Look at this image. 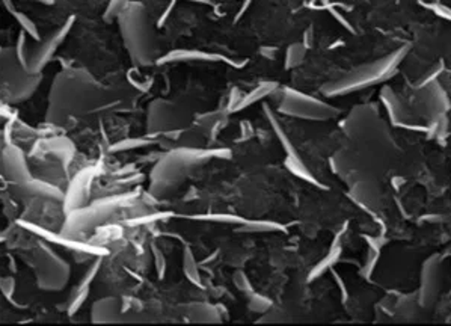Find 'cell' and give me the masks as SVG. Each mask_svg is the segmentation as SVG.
<instances>
[{
	"instance_id": "cell-1",
	"label": "cell",
	"mask_w": 451,
	"mask_h": 326,
	"mask_svg": "<svg viewBox=\"0 0 451 326\" xmlns=\"http://www.w3.org/2000/svg\"><path fill=\"white\" fill-rule=\"evenodd\" d=\"M108 98V89L86 70L65 68L56 74L50 88L46 121L59 126L73 116L103 108Z\"/></svg>"
},
{
	"instance_id": "cell-2",
	"label": "cell",
	"mask_w": 451,
	"mask_h": 326,
	"mask_svg": "<svg viewBox=\"0 0 451 326\" xmlns=\"http://www.w3.org/2000/svg\"><path fill=\"white\" fill-rule=\"evenodd\" d=\"M231 151L227 148H178L172 150L158 161L150 174V193L162 198L174 192L188 177L192 169L206 165L211 159L230 158Z\"/></svg>"
},
{
	"instance_id": "cell-3",
	"label": "cell",
	"mask_w": 451,
	"mask_h": 326,
	"mask_svg": "<svg viewBox=\"0 0 451 326\" xmlns=\"http://www.w3.org/2000/svg\"><path fill=\"white\" fill-rule=\"evenodd\" d=\"M116 21L131 62L138 67L154 65L158 59V46L143 4L130 2Z\"/></svg>"
},
{
	"instance_id": "cell-4",
	"label": "cell",
	"mask_w": 451,
	"mask_h": 326,
	"mask_svg": "<svg viewBox=\"0 0 451 326\" xmlns=\"http://www.w3.org/2000/svg\"><path fill=\"white\" fill-rule=\"evenodd\" d=\"M405 54L406 49H399L388 56L363 65V67L350 71L349 74L341 77V79L326 83L322 88V93L326 97L346 96L387 81L388 77L392 76L395 68L399 67L400 61L405 58Z\"/></svg>"
},
{
	"instance_id": "cell-5",
	"label": "cell",
	"mask_w": 451,
	"mask_h": 326,
	"mask_svg": "<svg viewBox=\"0 0 451 326\" xmlns=\"http://www.w3.org/2000/svg\"><path fill=\"white\" fill-rule=\"evenodd\" d=\"M136 198V193H121L115 195V197L98 200L82 208H77V210H73L67 215V219H65L61 233L65 234V236L76 238L77 234L89 231L106 223V220L112 218L119 208L131 201H135Z\"/></svg>"
},
{
	"instance_id": "cell-6",
	"label": "cell",
	"mask_w": 451,
	"mask_h": 326,
	"mask_svg": "<svg viewBox=\"0 0 451 326\" xmlns=\"http://www.w3.org/2000/svg\"><path fill=\"white\" fill-rule=\"evenodd\" d=\"M32 268L36 287L43 292H61L70 281V265L43 239L34 248Z\"/></svg>"
},
{
	"instance_id": "cell-7",
	"label": "cell",
	"mask_w": 451,
	"mask_h": 326,
	"mask_svg": "<svg viewBox=\"0 0 451 326\" xmlns=\"http://www.w3.org/2000/svg\"><path fill=\"white\" fill-rule=\"evenodd\" d=\"M0 83L5 85L11 103H20L34 96L41 83V74L26 71L17 59L16 49L8 47L0 51Z\"/></svg>"
},
{
	"instance_id": "cell-8",
	"label": "cell",
	"mask_w": 451,
	"mask_h": 326,
	"mask_svg": "<svg viewBox=\"0 0 451 326\" xmlns=\"http://www.w3.org/2000/svg\"><path fill=\"white\" fill-rule=\"evenodd\" d=\"M278 112L300 120L325 121L334 118L338 109L322 100L299 93L293 88H284L280 103H278Z\"/></svg>"
},
{
	"instance_id": "cell-9",
	"label": "cell",
	"mask_w": 451,
	"mask_h": 326,
	"mask_svg": "<svg viewBox=\"0 0 451 326\" xmlns=\"http://www.w3.org/2000/svg\"><path fill=\"white\" fill-rule=\"evenodd\" d=\"M191 124V113L176 101L153 100L147 111V132L150 135L172 133Z\"/></svg>"
},
{
	"instance_id": "cell-10",
	"label": "cell",
	"mask_w": 451,
	"mask_h": 326,
	"mask_svg": "<svg viewBox=\"0 0 451 326\" xmlns=\"http://www.w3.org/2000/svg\"><path fill=\"white\" fill-rule=\"evenodd\" d=\"M74 23H76V16H70L55 32L50 34L44 41H41V44L34 49V51L31 54V59H29V67H28V71L31 74H41V71L47 67V63L53 59V56L56 55L58 49L64 44L65 40H67V36L70 35Z\"/></svg>"
},
{
	"instance_id": "cell-11",
	"label": "cell",
	"mask_w": 451,
	"mask_h": 326,
	"mask_svg": "<svg viewBox=\"0 0 451 326\" xmlns=\"http://www.w3.org/2000/svg\"><path fill=\"white\" fill-rule=\"evenodd\" d=\"M17 225L21 227V228H24L26 231L36 234V236H38L39 239H43V240H46V242H49V243H55V245H59V246H64V248H69V250H73V251H77V253L91 254V255H97V257L108 255V250H106V248L96 246V245L86 243V242H81V240H76L74 238L65 236V234H62V233L50 231V230H47V228L41 227V225H38V224L28 223V220L19 219V220H17Z\"/></svg>"
},
{
	"instance_id": "cell-12",
	"label": "cell",
	"mask_w": 451,
	"mask_h": 326,
	"mask_svg": "<svg viewBox=\"0 0 451 326\" xmlns=\"http://www.w3.org/2000/svg\"><path fill=\"white\" fill-rule=\"evenodd\" d=\"M98 166H88L82 169L81 173L71 180V183L64 195V212L65 215L71 213L77 208H82L88 205L89 195H91V186L94 183L96 177L98 175Z\"/></svg>"
},
{
	"instance_id": "cell-13",
	"label": "cell",
	"mask_w": 451,
	"mask_h": 326,
	"mask_svg": "<svg viewBox=\"0 0 451 326\" xmlns=\"http://www.w3.org/2000/svg\"><path fill=\"white\" fill-rule=\"evenodd\" d=\"M178 62H222L228 63L234 68H242L245 62L230 59L219 54H211V51L198 50V49H176L168 51L166 55L158 56L156 61V65H165V63H178Z\"/></svg>"
},
{
	"instance_id": "cell-14",
	"label": "cell",
	"mask_w": 451,
	"mask_h": 326,
	"mask_svg": "<svg viewBox=\"0 0 451 326\" xmlns=\"http://www.w3.org/2000/svg\"><path fill=\"white\" fill-rule=\"evenodd\" d=\"M4 169L12 185H23L32 178L24 151L14 143H8L2 151Z\"/></svg>"
},
{
	"instance_id": "cell-15",
	"label": "cell",
	"mask_w": 451,
	"mask_h": 326,
	"mask_svg": "<svg viewBox=\"0 0 451 326\" xmlns=\"http://www.w3.org/2000/svg\"><path fill=\"white\" fill-rule=\"evenodd\" d=\"M124 319L123 301L119 297H101L92 304L91 322L92 323H118Z\"/></svg>"
},
{
	"instance_id": "cell-16",
	"label": "cell",
	"mask_w": 451,
	"mask_h": 326,
	"mask_svg": "<svg viewBox=\"0 0 451 326\" xmlns=\"http://www.w3.org/2000/svg\"><path fill=\"white\" fill-rule=\"evenodd\" d=\"M14 186H16V192L21 195V197L29 195V197L44 198V200H51V201H64L65 192H62L55 185L47 183V181H43V180H36L34 177L23 185H14Z\"/></svg>"
},
{
	"instance_id": "cell-17",
	"label": "cell",
	"mask_w": 451,
	"mask_h": 326,
	"mask_svg": "<svg viewBox=\"0 0 451 326\" xmlns=\"http://www.w3.org/2000/svg\"><path fill=\"white\" fill-rule=\"evenodd\" d=\"M183 315L186 319L196 323H221L222 316L219 310L207 302H193L183 307Z\"/></svg>"
},
{
	"instance_id": "cell-18",
	"label": "cell",
	"mask_w": 451,
	"mask_h": 326,
	"mask_svg": "<svg viewBox=\"0 0 451 326\" xmlns=\"http://www.w3.org/2000/svg\"><path fill=\"white\" fill-rule=\"evenodd\" d=\"M276 89H278V83H275V82H263V83H260L258 86H255L254 89H252L250 93H248V94L240 97V100H238V103L235 104V108L233 109V113L245 111L246 108L252 106V104H255L257 101H260L263 98L269 97L270 94H273Z\"/></svg>"
},
{
	"instance_id": "cell-19",
	"label": "cell",
	"mask_w": 451,
	"mask_h": 326,
	"mask_svg": "<svg viewBox=\"0 0 451 326\" xmlns=\"http://www.w3.org/2000/svg\"><path fill=\"white\" fill-rule=\"evenodd\" d=\"M4 5L6 6V9H8L9 14L12 16V19H14L19 23V26H20L23 32L28 34L34 41L41 40V35H39L38 26L35 24V21L28 14H24V12L19 11L14 6V4H12V0H4Z\"/></svg>"
},
{
	"instance_id": "cell-20",
	"label": "cell",
	"mask_w": 451,
	"mask_h": 326,
	"mask_svg": "<svg viewBox=\"0 0 451 326\" xmlns=\"http://www.w3.org/2000/svg\"><path fill=\"white\" fill-rule=\"evenodd\" d=\"M44 151L55 154L56 158H59L64 162H70L74 158L76 148L73 146V142L69 141L67 138H53V139H47L44 143Z\"/></svg>"
},
{
	"instance_id": "cell-21",
	"label": "cell",
	"mask_w": 451,
	"mask_h": 326,
	"mask_svg": "<svg viewBox=\"0 0 451 326\" xmlns=\"http://www.w3.org/2000/svg\"><path fill=\"white\" fill-rule=\"evenodd\" d=\"M264 113H266V118L273 130V133L276 135L278 141H280V143L283 146V148L285 150L287 156H290V158H299V154L296 153V148L293 147V143L290 142L287 133L284 132V128L281 126V123L278 121V118L275 116V112L268 106V104H264Z\"/></svg>"
},
{
	"instance_id": "cell-22",
	"label": "cell",
	"mask_w": 451,
	"mask_h": 326,
	"mask_svg": "<svg viewBox=\"0 0 451 326\" xmlns=\"http://www.w3.org/2000/svg\"><path fill=\"white\" fill-rule=\"evenodd\" d=\"M183 272L188 281L196 287H203V278L200 273V268H198L196 258L193 255V251L191 248H184L183 251Z\"/></svg>"
},
{
	"instance_id": "cell-23",
	"label": "cell",
	"mask_w": 451,
	"mask_h": 326,
	"mask_svg": "<svg viewBox=\"0 0 451 326\" xmlns=\"http://www.w3.org/2000/svg\"><path fill=\"white\" fill-rule=\"evenodd\" d=\"M285 228L275 220H263V219H246L245 223L238 227L242 233H272V231H284Z\"/></svg>"
},
{
	"instance_id": "cell-24",
	"label": "cell",
	"mask_w": 451,
	"mask_h": 326,
	"mask_svg": "<svg viewBox=\"0 0 451 326\" xmlns=\"http://www.w3.org/2000/svg\"><path fill=\"white\" fill-rule=\"evenodd\" d=\"M191 219L195 220H206V223H219V224H237L242 225L246 218L237 216V215H230V213H215V215H195L189 216Z\"/></svg>"
},
{
	"instance_id": "cell-25",
	"label": "cell",
	"mask_w": 451,
	"mask_h": 326,
	"mask_svg": "<svg viewBox=\"0 0 451 326\" xmlns=\"http://www.w3.org/2000/svg\"><path fill=\"white\" fill-rule=\"evenodd\" d=\"M285 166H287L288 171L293 173L296 177H300V178H303V180L310 181V183L318 186V181H317V180L313 177V174L308 171V168L303 165V162L300 161V158H290V156H287Z\"/></svg>"
},
{
	"instance_id": "cell-26",
	"label": "cell",
	"mask_w": 451,
	"mask_h": 326,
	"mask_svg": "<svg viewBox=\"0 0 451 326\" xmlns=\"http://www.w3.org/2000/svg\"><path fill=\"white\" fill-rule=\"evenodd\" d=\"M150 143H153V141L145 139V138H127V139H121L115 142L113 146L109 147L111 153H119V151H130V150H136V148H142V147H148Z\"/></svg>"
},
{
	"instance_id": "cell-27",
	"label": "cell",
	"mask_w": 451,
	"mask_h": 326,
	"mask_svg": "<svg viewBox=\"0 0 451 326\" xmlns=\"http://www.w3.org/2000/svg\"><path fill=\"white\" fill-rule=\"evenodd\" d=\"M305 54H307V47H305L303 44H300V43L291 44L287 49V54H285V63H284L285 68L291 70V68L298 67L299 63H302Z\"/></svg>"
},
{
	"instance_id": "cell-28",
	"label": "cell",
	"mask_w": 451,
	"mask_h": 326,
	"mask_svg": "<svg viewBox=\"0 0 451 326\" xmlns=\"http://www.w3.org/2000/svg\"><path fill=\"white\" fill-rule=\"evenodd\" d=\"M28 34L26 32H20L19 34V38H17V43H16V55H17V59L19 62L21 63V67L28 71V67H29V59H31V55H29V46H28ZM29 73V71H28Z\"/></svg>"
},
{
	"instance_id": "cell-29",
	"label": "cell",
	"mask_w": 451,
	"mask_h": 326,
	"mask_svg": "<svg viewBox=\"0 0 451 326\" xmlns=\"http://www.w3.org/2000/svg\"><path fill=\"white\" fill-rule=\"evenodd\" d=\"M128 4H130V0H109L108 6H106L103 12V20L106 23H112L118 20L119 14H121V12L127 8Z\"/></svg>"
},
{
	"instance_id": "cell-30",
	"label": "cell",
	"mask_w": 451,
	"mask_h": 326,
	"mask_svg": "<svg viewBox=\"0 0 451 326\" xmlns=\"http://www.w3.org/2000/svg\"><path fill=\"white\" fill-rule=\"evenodd\" d=\"M89 289L91 287H86V289H77L76 287L73 295H71L70 302H69V308H67L69 316H74L76 312L82 308V305L85 304V301L89 296Z\"/></svg>"
},
{
	"instance_id": "cell-31",
	"label": "cell",
	"mask_w": 451,
	"mask_h": 326,
	"mask_svg": "<svg viewBox=\"0 0 451 326\" xmlns=\"http://www.w3.org/2000/svg\"><path fill=\"white\" fill-rule=\"evenodd\" d=\"M249 310L255 311V312H269L273 307V302L270 301L269 297L258 295L255 292L249 293Z\"/></svg>"
},
{
	"instance_id": "cell-32",
	"label": "cell",
	"mask_w": 451,
	"mask_h": 326,
	"mask_svg": "<svg viewBox=\"0 0 451 326\" xmlns=\"http://www.w3.org/2000/svg\"><path fill=\"white\" fill-rule=\"evenodd\" d=\"M169 216H172V213H150V215H145V216H138V218H133V219H128L127 224L128 225H147V224H154L157 223V220H163V219H168Z\"/></svg>"
},
{
	"instance_id": "cell-33",
	"label": "cell",
	"mask_w": 451,
	"mask_h": 326,
	"mask_svg": "<svg viewBox=\"0 0 451 326\" xmlns=\"http://www.w3.org/2000/svg\"><path fill=\"white\" fill-rule=\"evenodd\" d=\"M233 282H234L235 289H237L238 292L246 293V295H249V293L254 292V289H252V282H250V280L248 278L246 273H245V272H242V270H238V272H235V273H234V275H233Z\"/></svg>"
},
{
	"instance_id": "cell-34",
	"label": "cell",
	"mask_w": 451,
	"mask_h": 326,
	"mask_svg": "<svg viewBox=\"0 0 451 326\" xmlns=\"http://www.w3.org/2000/svg\"><path fill=\"white\" fill-rule=\"evenodd\" d=\"M16 278L14 277H0V293L4 295V297L6 301L12 302V297H14L16 293Z\"/></svg>"
},
{
	"instance_id": "cell-35",
	"label": "cell",
	"mask_w": 451,
	"mask_h": 326,
	"mask_svg": "<svg viewBox=\"0 0 451 326\" xmlns=\"http://www.w3.org/2000/svg\"><path fill=\"white\" fill-rule=\"evenodd\" d=\"M153 257H154V266H156V270H157V277L158 278H163L165 277V272H166V260H165V255L163 253L158 250V248H153Z\"/></svg>"
},
{
	"instance_id": "cell-36",
	"label": "cell",
	"mask_w": 451,
	"mask_h": 326,
	"mask_svg": "<svg viewBox=\"0 0 451 326\" xmlns=\"http://www.w3.org/2000/svg\"><path fill=\"white\" fill-rule=\"evenodd\" d=\"M177 2L178 0H171L169 2V5H168V8L165 9V12H163V16L161 17V20H158V26H162L165 21H166V19L171 16V12H172V9L176 8V5H177Z\"/></svg>"
},
{
	"instance_id": "cell-37",
	"label": "cell",
	"mask_w": 451,
	"mask_h": 326,
	"mask_svg": "<svg viewBox=\"0 0 451 326\" xmlns=\"http://www.w3.org/2000/svg\"><path fill=\"white\" fill-rule=\"evenodd\" d=\"M250 2H252V0H245V5H243V8H242V11L237 12V19H240V17L243 16V12L248 9V6H249Z\"/></svg>"
},
{
	"instance_id": "cell-38",
	"label": "cell",
	"mask_w": 451,
	"mask_h": 326,
	"mask_svg": "<svg viewBox=\"0 0 451 326\" xmlns=\"http://www.w3.org/2000/svg\"><path fill=\"white\" fill-rule=\"evenodd\" d=\"M9 231H11V228H6V230H4V231H0V243H2V242H5V240H6V238H8V234H9Z\"/></svg>"
},
{
	"instance_id": "cell-39",
	"label": "cell",
	"mask_w": 451,
	"mask_h": 326,
	"mask_svg": "<svg viewBox=\"0 0 451 326\" xmlns=\"http://www.w3.org/2000/svg\"><path fill=\"white\" fill-rule=\"evenodd\" d=\"M31 2H38V4H43V5H53L55 4V0H31Z\"/></svg>"
},
{
	"instance_id": "cell-40",
	"label": "cell",
	"mask_w": 451,
	"mask_h": 326,
	"mask_svg": "<svg viewBox=\"0 0 451 326\" xmlns=\"http://www.w3.org/2000/svg\"><path fill=\"white\" fill-rule=\"evenodd\" d=\"M0 51H2V47H0Z\"/></svg>"
}]
</instances>
